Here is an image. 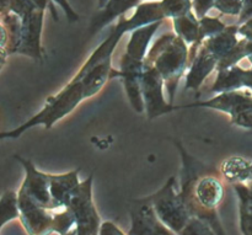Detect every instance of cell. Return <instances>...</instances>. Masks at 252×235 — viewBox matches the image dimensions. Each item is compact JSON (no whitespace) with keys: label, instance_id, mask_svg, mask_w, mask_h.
Returning a JSON list of instances; mask_svg holds the SVG:
<instances>
[{"label":"cell","instance_id":"1","mask_svg":"<svg viewBox=\"0 0 252 235\" xmlns=\"http://www.w3.org/2000/svg\"><path fill=\"white\" fill-rule=\"evenodd\" d=\"M174 143L182 159L181 189L179 194L184 199L189 213L194 218L209 224L217 235H226L218 216V207L225 192V180L219 170L206 167L187 153L179 140Z\"/></svg>","mask_w":252,"mask_h":235},{"label":"cell","instance_id":"2","mask_svg":"<svg viewBox=\"0 0 252 235\" xmlns=\"http://www.w3.org/2000/svg\"><path fill=\"white\" fill-rule=\"evenodd\" d=\"M145 61L153 64L161 74L169 102L172 105L180 79L189 67V44L175 32H167L153 43Z\"/></svg>","mask_w":252,"mask_h":235},{"label":"cell","instance_id":"3","mask_svg":"<svg viewBox=\"0 0 252 235\" xmlns=\"http://www.w3.org/2000/svg\"><path fill=\"white\" fill-rule=\"evenodd\" d=\"M84 100H85V93H84V86L81 81L70 80L59 93L47 99L43 108L38 113L32 116L30 120H27L26 122L22 123L15 130L2 132L0 137L2 139H5V138L16 139L27 130L39 125L44 126L46 130H49L58 121L63 120L65 116L70 115Z\"/></svg>","mask_w":252,"mask_h":235},{"label":"cell","instance_id":"4","mask_svg":"<svg viewBox=\"0 0 252 235\" xmlns=\"http://www.w3.org/2000/svg\"><path fill=\"white\" fill-rule=\"evenodd\" d=\"M211 108L230 116L231 125L252 130V91L235 90L217 94L206 101H196L187 105L172 106V111L182 108Z\"/></svg>","mask_w":252,"mask_h":235},{"label":"cell","instance_id":"5","mask_svg":"<svg viewBox=\"0 0 252 235\" xmlns=\"http://www.w3.org/2000/svg\"><path fill=\"white\" fill-rule=\"evenodd\" d=\"M20 221L29 235H64L75 227V216L70 207L61 211L41 208L31 204H19Z\"/></svg>","mask_w":252,"mask_h":235},{"label":"cell","instance_id":"6","mask_svg":"<svg viewBox=\"0 0 252 235\" xmlns=\"http://www.w3.org/2000/svg\"><path fill=\"white\" fill-rule=\"evenodd\" d=\"M175 185L176 177H170L166 184L159 191L149 196V199L162 223L180 235L191 221L192 216L181 195L175 191Z\"/></svg>","mask_w":252,"mask_h":235},{"label":"cell","instance_id":"7","mask_svg":"<svg viewBox=\"0 0 252 235\" xmlns=\"http://www.w3.org/2000/svg\"><path fill=\"white\" fill-rule=\"evenodd\" d=\"M15 159L25 170L24 182L17 192L19 204H31L51 211H61L52 197L49 174L37 170L30 159H25L20 155H15Z\"/></svg>","mask_w":252,"mask_h":235},{"label":"cell","instance_id":"8","mask_svg":"<svg viewBox=\"0 0 252 235\" xmlns=\"http://www.w3.org/2000/svg\"><path fill=\"white\" fill-rule=\"evenodd\" d=\"M94 174L74 191L69 207L75 216L76 235H100L101 219L93 200Z\"/></svg>","mask_w":252,"mask_h":235},{"label":"cell","instance_id":"9","mask_svg":"<svg viewBox=\"0 0 252 235\" xmlns=\"http://www.w3.org/2000/svg\"><path fill=\"white\" fill-rule=\"evenodd\" d=\"M161 24L162 21L154 22L130 32L129 41L121 58L118 70L122 73H142L149 52V44Z\"/></svg>","mask_w":252,"mask_h":235},{"label":"cell","instance_id":"10","mask_svg":"<svg viewBox=\"0 0 252 235\" xmlns=\"http://www.w3.org/2000/svg\"><path fill=\"white\" fill-rule=\"evenodd\" d=\"M140 84H142L145 112L149 120H154L155 117L171 112L174 105L165 100L164 79L158 69L147 61H145L142 76H140Z\"/></svg>","mask_w":252,"mask_h":235},{"label":"cell","instance_id":"11","mask_svg":"<svg viewBox=\"0 0 252 235\" xmlns=\"http://www.w3.org/2000/svg\"><path fill=\"white\" fill-rule=\"evenodd\" d=\"M129 214L128 235H177L158 217L149 197L129 201Z\"/></svg>","mask_w":252,"mask_h":235},{"label":"cell","instance_id":"12","mask_svg":"<svg viewBox=\"0 0 252 235\" xmlns=\"http://www.w3.org/2000/svg\"><path fill=\"white\" fill-rule=\"evenodd\" d=\"M46 9L34 10L30 15L22 19L21 32L14 54L27 56L34 61L43 59V48L41 44L42 27H43V16Z\"/></svg>","mask_w":252,"mask_h":235},{"label":"cell","instance_id":"13","mask_svg":"<svg viewBox=\"0 0 252 235\" xmlns=\"http://www.w3.org/2000/svg\"><path fill=\"white\" fill-rule=\"evenodd\" d=\"M219 64V59L208 51L201 46L194 54L193 58L189 62V74L186 78V89L189 90H198L204 83L207 78L217 70V67Z\"/></svg>","mask_w":252,"mask_h":235},{"label":"cell","instance_id":"14","mask_svg":"<svg viewBox=\"0 0 252 235\" xmlns=\"http://www.w3.org/2000/svg\"><path fill=\"white\" fill-rule=\"evenodd\" d=\"M217 73V78L211 88L212 93L220 94L235 90L252 91V67L250 69H244L236 64L230 68L218 70Z\"/></svg>","mask_w":252,"mask_h":235},{"label":"cell","instance_id":"15","mask_svg":"<svg viewBox=\"0 0 252 235\" xmlns=\"http://www.w3.org/2000/svg\"><path fill=\"white\" fill-rule=\"evenodd\" d=\"M112 57H111V58H106L105 61L94 66L86 73L75 74L71 80L81 81L84 86V93H85V99H90L100 93L106 83L112 79Z\"/></svg>","mask_w":252,"mask_h":235},{"label":"cell","instance_id":"16","mask_svg":"<svg viewBox=\"0 0 252 235\" xmlns=\"http://www.w3.org/2000/svg\"><path fill=\"white\" fill-rule=\"evenodd\" d=\"M174 31L177 36L181 37L189 47V62L197 53L201 47V26H199V19L196 14L189 11L184 16L172 19Z\"/></svg>","mask_w":252,"mask_h":235},{"label":"cell","instance_id":"17","mask_svg":"<svg viewBox=\"0 0 252 235\" xmlns=\"http://www.w3.org/2000/svg\"><path fill=\"white\" fill-rule=\"evenodd\" d=\"M140 2L142 0H108L105 7L101 9V11H98V14L94 17L90 26L91 34H95L116 19H120L129 10L135 9Z\"/></svg>","mask_w":252,"mask_h":235},{"label":"cell","instance_id":"18","mask_svg":"<svg viewBox=\"0 0 252 235\" xmlns=\"http://www.w3.org/2000/svg\"><path fill=\"white\" fill-rule=\"evenodd\" d=\"M250 165L251 163L243 158L231 157L221 163L219 171L228 184H248Z\"/></svg>","mask_w":252,"mask_h":235},{"label":"cell","instance_id":"19","mask_svg":"<svg viewBox=\"0 0 252 235\" xmlns=\"http://www.w3.org/2000/svg\"><path fill=\"white\" fill-rule=\"evenodd\" d=\"M239 197V218L243 235H252V192L248 184L233 185Z\"/></svg>","mask_w":252,"mask_h":235},{"label":"cell","instance_id":"20","mask_svg":"<svg viewBox=\"0 0 252 235\" xmlns=\"http://www.w3.org/2000/svg\"><path fill=\"white\" fill-rule=\"evenodd\" d=\"M19 196L14 191L4 192L0 200V218H1V228L9 222L20 218Z\"/></svg>","mask_w":252,"mask_h":235},{"label":"cell","instance_id":"21","mask_svg":"<svg viewBox=\"0 0 252 235\" xmlns=\"http://www.w3.org/2000/svg\"><path fill=\"white\" fill-rule=\"evenodd\" d=\"M162 11L169 19L184 16L193 9V2L191 0H160Z\"/></svg>","mask_w":252,"mask_h":235},{"label":"cell","instance_id":"22","mask_svg":"<svg viewBox=\"0 0 252 235\" xmlns=\"http://www.w3.org/2000/svg\"><path fill=\"white\" fill-rule=\"evenodd\" d=\"M38 7L39 6L34 2V0H1V11L15 12L22 19Z\"/></svg>","mask_w":252,"mask_h":235},{"label":"cell","instance_id":"23","mask_svg":"<svg viewBox=\"0 0 252 235\" xmlns=\"http://www.w3.org/2000/svg\"><path fill=\"white\" fill-rule=\"evenodd\" d=\"M199 26H201V44L203 43L204 39L216 36L226 29V25L220 19L207 16V15L199 19Z\"/></svg>","mask_w":252,"mask_h":235},{"label":"cell","instance_id":"24","mask_svg":"<svg viewBox=\"0 0 252 235\" xmlns=\"http://www.w3.org/2000/svg\"><path fill=\"white\" fill-rule=\"evenodd\" d=\"M180 235H217V233L206 222L192 217L186 228L180 233Z\"/></svg>","mask_w":252,"mask_h":235},{"label":"cell","instance_id":"25","mask_svg":"<svg viewBox=\"0 0 252 235\" xmlns=\"http://www.w3.org/2000/svg\"><path fill=\"white\" fill-rule=\"evenodd\" d=\"M54 2H56V4H58L59 6L62 7V10L64 11V14H65L66 19H68L69 22L79 21V19H80V17H79V15L74 11L73 7H71L70 4L68 2V0H48V7L52 12V16L54 17V20H56V21H58V16H57V10L53 5Z\"/></svg>","mask_w":252,"mask_h":235},{"label":"cell","instance_id":"26","mask_svg":"<svg viewBox=\"0 0 252 235\" xmlns=\"http://www.w3.org/2000/svg\"><path fill=\"white\" fill-rule=\"evenodd\" d=\"M244 0H216L214 7L225 15H239L243 10Z\"/></svg>","mask_w":252,"mask_h":235},{"label":"cell","instance_id":"27","mask_svg":"<svg viewBox=\"0 0 252 235\" xmlns=\"http://www.w3.org/2000/svg\"><path fill=\"white\" fill-rule=\"evenodd\" d=\"M216 0H194L193 1V12L198 19L206 16L207 12L214 7Z\"/></svg>","mask_w":252,"mask_h":235},{"label":"cell","instance_id":"28","mask_svg":"<svg viewBox=\"0 0 252 235\" xmlns=\"http://www.w3.org/2000/svg\"><path fill=\"white\" fill-rule=\"evenodd\" d=\"M100 235H126L116 226L115 223L112 222H103L101 224V229H100Z\"/></svg>","mask_w":252,"mask_h":235},{"label":"cell","instance_id":"29","mask_svg":"<svg viewBox=\"0 0 252 235\" xmlns=\"http://www.w3.org/2000/svg\"><path fill=\"white\" fill-rule=\"evenodd\" d=\"M239 25H240L239 26V36L241 38H246L252 42V19Z\"/></svg>","mask_w":252,"mask_h":235},{"label":"cell","instance_id":"30","mask_svg":"<svg viewBox=\"0 0 252 235\" xmlns=\"http://www.w3.org/2000/svg\"><path fill=\"white\" fill-rule=\"evenodd\" d=\"M250 19H252V0H244L243 10H241V14L239 16V20H240L239 24H243Z\"/></svg>","mask_w":252,"mask_h":235},{"label":"cell","instance_id":"31","mask_svg":"<svg viewBox=\"0 0 252 235\" xmlns=\"http://www.w3.org/2000/svg\"><path fill=\"white\" fill-rule=\"evenodd\" d=\"M107 2H108V0H98V10L103 9V7H105V5L107 4Z\"/></svg>","mask_w":252,"mask_h":235},{"label":"cell","instance_id":"32","mask_svg":"<svg viewBox=\"0 0 252 235\" xmlns=\"http://www.w3.org/2000/svg\"><path fill=\"white\" fill-rule=\"evenodd\" d=\"M248 59L250 61V63L252 64V42L250 41V47H249V56Z\"/></svg>","mask_w":252,"mask_h":235},{"label":"cell","instance_id":"33","mask_svg":"<svg viewBox=\"0 0 252 235\" xmlns=\"http://www.w3.org/2000/svg\"><path fill=\"white\" fill-rule=\"evenodd\" d=\"M64 235H76V228H75V227H74L73 229H70V231H69L68 233L64 234Z\"/></svg>","mask_w":252,"mask_h":235},{"label":"cell","instance_id":"34","mask_svg":"<svg viewBox=\"0 0 252 235\" xmlns=\"http://www.w3.org/2000/svg\"><path fill=\"white\" fill-rule=\"evenodd\" d=\"M252 181V163L250 165V169H249V182Z\"/></svg>","mask_w":252,"mask_h":235},{"label":"cell","instance_id":"35","mask_svg":"<svg viewBox=\"0 0 252 235\" xmlns=\"http://www.w3.org/2000/svg\"><path fill=\"white\" fill-rule=\"evenodd\" d=\"M248 185H249V187H250V190H251V192H252V181L248 182Z\"/></svg>","mask_w":252,"mask_h":235},{"label":"cell","instance_id":"36","mask_svg":"<svg viewBox=\"0 0 252 235\" xmlns=\"http://www.w3.org/2000/svg\"><path fill=\"white\" fill-rule=\"evenodd\" d=\"M142 1H143V0H142ZM147 1H150V0H147Z\"/></svg>","mask_w":252,"mask_h":235}]
</instances>
